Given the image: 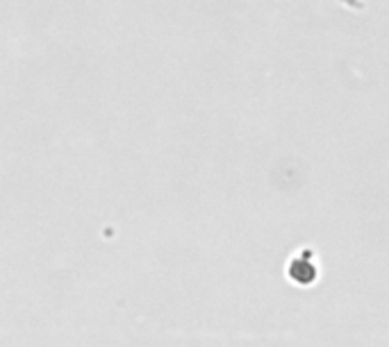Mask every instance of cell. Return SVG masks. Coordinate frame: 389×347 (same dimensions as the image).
Masks as SVG:
<instances>
[{"label": "cell", "mask_w": 389, "mask_h": 347, "mask_svg": "<svg viewBox=\"0 0 389 347\" xmlns=\"http://www.w3.org/2000/svg\"><path fill=\"white\" fill-rule=\"evenodd\" d=\"M289 275H292L296 281H301V284H307V281L314 279V268H312V263L296 259L292 263V268H289Z\"/></svg>", "instance_id": "1"}]
</instances>
